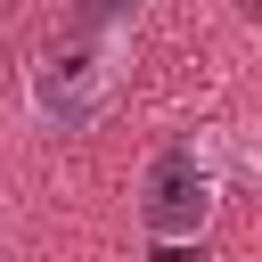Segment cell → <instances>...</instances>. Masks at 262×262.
Returning <instances> with one entry per match:
<instances>
[{
  "label": "cell",
  "mask_w": 262,
  "mask_h": 262,
  "mask_svg": "<svg viewBox=\"0 0 262 262\" xmlns=\"http://www.w3.org/2000/svg\"><path fill=\"white\" fill-rule=\"evenodd\" d=\"M205 213H213V172L196 164V147L188 139L180 147H156L147 156V180H139V221L156 237H188V229H205Z\"/></svg>",
  "instance_id": "obj_2"
},
{
  "label": "cell",
  "mask_w": 262,
  "mask_h": 262,
  "mask_svg": "<svg viewBox=\"0 0 262 262\" xmlns=\"http://www.w3.org/2000/svg\"><path fill=\"white\" fill-rule=\"evenodd\" d=\"M106 90H115V66H106V41H90V33H66V41H49L33 57V106L49 123H66V131L90 123L106 106Z\"/></svg>",
  "instance_id": "obj_1"
},
{
  "label": "cell",
  "mask_w": 262,
  "mask_h": 262,
  "mask_svg": "<svg viewBox=\"0 0 262 262\" xmlns=\"http://www.w3.org/2000/svg\"><path fill=\"white\" fill-rule=\"evenodd\" d=\"M156 262H213L205 246H156Z\"/></svg>",
  "instance_id": "obj_3"
}]
</instances>
